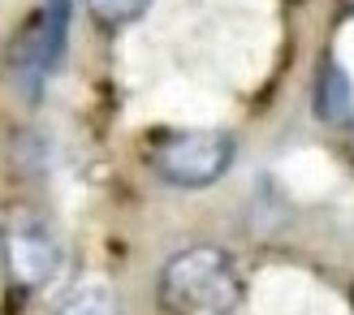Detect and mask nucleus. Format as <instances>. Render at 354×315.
Listing matches in <instances>:
<instances>
[{"mask_svg":"<svg viewBox=\"0 0 354 315\" xmlns=\"http://www.w3.org/2000/svg\"><path fill=\"white\" fill-rule=\"evenodd\" d=\"M242 294L238 259L221 247H186L160 268V307L169 315H234Z\"/></svg>","mask_w":354,"mask_h":315,"instance_id":"nucleus-1","label":"nucleus"},{"mask_svg":"<svg viewBox=\"0 0 354 315\" xmlns=\"http://www.w3.org/2000/svg\"><path fill=\"white\" fill-rule=\"evenodd\" d=\"M61 315H117V298L109 285H86L61 307Z\"/></svg>","mask_w":354,"mask_h":315,"instance_id":"nucleus-6","label":"nucleus"},{"mask_svg":"<svg viewBox=\"0 0 354 315\" xmlns=\"http://www.w3.org/2000/svg\"><path fill=\"white\" fill-rule=\"evenodd\" d=\"M147 164L169 186L203 190L229 173V164H234V138L221 130H169L151 143Z\"/></svg>","mask_w":354,"mask_h":315,"instance_id":"nucleus-2","label":"nucleus"},{"mask_svg":"<svg viewBox=\"0 0 354 315\" xmlns=\"http://www.w3.org/2000/svg\"><path fill=\"white\" fill-rule=\"evenodd\" d=\"M315 117L324 126H350L354 121V86L333 57L320 65V78H315Z\"/></svg>","mask_w":354,"mask_h":315,"instance_id":"nucleus-4","label":"nucleus"},{"mask_svg":"<svg viewBox=\"0 0 354 315\" xmlns=\"http://www.w3.org/2000/svg\"><path fill=\"white\" fill-rule=\"evenodd\" d=\"M147 5L151 0H86L91 17L104 22V26H130V22H138V17L147 13Z\"/></svg>","mask_w":354,"mask_h":315,"instance_id":"nucleus-5","label":"nucleus"},{"mask_svg":"<svg viewBox=\"0 0 354 315\" xmlns=\"http://www.w3.org/2000/svg\"><path fill=\"white\" fill-rule=\"evenodd\" d=\"M0 259L17 289H39L52 281V272L61 264V247L39 220H9L0 229Z\"/></svg>","mask_w":354,"mask_h":315,"instance_id":"nucleus-3","label":"nucleus"},{"mask_svg":"<svg viewBox=\"0 0 354 315\" xmlns=\"http://www.w3.org/2000/svg\"><path fill=\"white\" fill-rule=\"evenodd\" d=\"M342 5H346V9H354V0H342Z\"/></svg>","mask_w":354,"mask_h":315,"instance_id":"nucleus-7","label":"nucleus"}]
</instances>
